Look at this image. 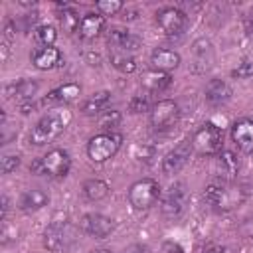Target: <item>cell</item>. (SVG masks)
Returning a JSON list of instances; mask_svg holds the SVG:
<instances>
[{
  "label": "cell",
  "instance_id": "1",
  "mask_svg": "<svg viewBox=\"0 0 253 253\" xmlns=\"http://www.w3.org/2000/svg\"><path fill=\"white\" fill-rule=\"evenodd\" d=\"M204 200L215 211H231L245 202V192L237 184L221 178L204 190Z\"/></svg>",
  "mask_w": 253,
  "mask_h": 253
},
{
  "label": "cell",
  "instance_id": "2",
  "mask_svg": "<svg viewBox=\"0 0 253 253\" xmlns=\"http://www.w3.org/2000/svg\"><path fill=\"white\" fill-rule=\"evenodd\" d=\"M71 115L67 111H51L47 115H43L34 126H32V132H30V142L36 144V146H42V144H47L51 140H55L63 128L67 126Z\"/></svg>",
  "mask_w": 253,
  "mask_h": 253
},
{
  "label": "cell",
  "instance_id": "3",
  "mask_svg": "<svg viewBox=\"0 0 253 253\" xmlns=\"http://www.w3.org/2000/svg\"><path fill=\"white\" fill-rule=\"evenodd\" d=\"M69 168H71V156L63 148L49 150L47 154H43L42 158H38L30 166L32 172H36V174H47V176H53V178L65 176L69 172Z\"/></svg>",
  "mask_w": 253,
  "mask_h": 253
},
{
  "label": "cell",
  "instance_id": "4",
  "mask_svg": "<svg viewBox=\"0 0 253 253\" xmlns=\"http://www.w3.org/2000/svg\"><path fill=\"white\" fill-rule=\"evenodd\" d=\"M221 142H223V132L213 123L202 125L192 136V148L200 156H211V154L219 152L221 150Z\"/></svg>",
  "mask_w": 253,
  "mask_h": 253
},
{
  "label": "cell",
  "instance_id": "5",
  "mask_svg": "<svg viewBox=\"0 0 253 253\" xmlns=\"http://www.w3.org/2000/svg\"><path fill=\"white\" fill-rule=\"evenodd\" d=\"M123 136L119 132H101L95 134L89 142H87V154L93 162H105L111 156L117 154V150L121 148Z\"/></svg>",
  "mask_w": 253,
  "mask_h": 253
},
{
  "label": "cell",
  "instance_id": "6",
  "mask_svg": "<svg viewBox=\"0 0 253 253\" xmlns=\"http://www.w3.org/2000/svg\"><path fill=\"white\" fill-rule=\"evenodd\" d=\"M160 198V186L152 178H142L128 188V202L134 210H148Z\"/></svg>",
  "mask_w": 253,
  "mask_h": 253
},
{
  "label": "cell",
  "instance_id": "7",
  "mask_svg": "<svg viewBox=\"0 0 253 253\" xmlns=\"http://www.w3.org/2000/svg\"><path fill=\"white\" fill-rule=\"evenodd\" d=\"M188 202H190V192H188V186L184 182H174L164 194H162V213L170 219L174 217H180L186 208H188Z\"/></svg>",
  "mask_w": 253,
  "mask_h": 253
},
{
  "label": "cell",
  "instance_id": "8",
  "mask_svg": "<svg viewBox=\"0 0 253 253\" xmlns=\"http://www.w3.org/2000/svg\"><path fill=\"white\" fill-rule=\"evenodd\" d=\"M75 239V227L69 221H51L43 231V247L47 251H63Z\"/></svg>",
  "mask_w": 253,
  "mask_h": 253
},
{
  "label": "cell",
  "instance_id": "9",
  "mask_svg": "<svg viewBox=\"0 0 253 253\" xmlns=\"http://www.w3.org/2000/svg\"><path fill=\"white\" fill-rule=\"evenodd\" d=\"M215 63V47L208 38L194 40L190 47V71L204 75L208 73Z\"/></svg>",
  "mask_w": 253,
  "mask_h": 253
},
{
  "label": "cell",
  "instance_id": "10",
  "mask_svg": "<svg viewBox=\"0 0 253 253\" xmlns=\"http://www.w3.org/2000/svg\"><path fill=\"white\" fill-rule=\"evenodd\" d=\"M180 119V107L172 99H162L150 109V125L154 130H166Z\"/></svg>",
  "mask_w": 253,
  "mask_h": 253
},
{
  "label": "cell",
  "instance_id": "11",
  "mask_svg": "<svg viewBox=\"0 0 253 253\" xmlns=\"http://www.w3.org/2000/svg\"><path fill=\"white\" fill-rule=\"evenodd\" d=\"M156 22L166 36H180L188 28V16L180 8H174V6L162 8L156 14Z\"/></svg>",
  "mask_w": 253,
  "mask_h": 253
},
{
  "label": "cell",
  "instance_id": "12",
  "mask_svg": "<svg viewBox=\"0 0 253 253\" xmlns=\"http://www.w3.org/2000/svg\"><path fill=\"white\" fill-rule=\"evenodd\" d=\"M79 227L95 239H105L115 231V221L103 213H85L79 221Z\"/></svg>",
  "mask_w": 253,
  "mask_h": 253
},
{
  "label": "cell",
  "instance_id": "13",
  "mask_svg": "<svg viewBox=\"0 0 253 253\" xmlns=\"http://www.w3.org/2000/svg\"><path fill=\"white\" fill-rule=\"evenodd\" d=\"M194 148H192V140H182L178 142L162 160V170L164 174H178L190 160Z\"/></svg>",
  "mask_w": 253,
  "mask_h": 253
},
{
  "label": "cell",
  "instance_id": "14",
  "mask_svg": "<svg viewBox=\"0 0 253 253\" xmlns=\"http://www.w3.org/2000/svg\"><path fill=\"white\" fill-rule=\"evenodd\" d=\"M107 43L117 53H130L140 47V40L123 28H111L107 34Z\"/></svg>",
  "mask_w": 253,
  "mask_h": 253
},
{
  "label": "cell",
  "instance_id": "15",
  "mask_svg": "<svg viewBox=\"0 0 253 253\" xmlns=\"http://www.w3.org/2000/svg\"><path fill=\"white\" fill-rule=\"evenodd\" d=\"M32 63L36 69H42V71H47V69H55L63 63V55L57 47L53 45H42V47H36L32 51Z\"/></svg>",
  "mask_w": 253,
  "mask_h": 253
},
{
  "label": "cell",
  "instance_id": "16",
  "mask_svg": "<svg viewBox=\"0 0 253 253\" xmlns=\"http://www.w3.org/2000/svg\"><path fill=\"white\" fill-rule=\"evenodd\" d=\"M231 138L243 154L253 152V119H239L231 126Z\"/></svg>",
  "mask_w": 253,
  "mask_h": 253
},
{
  "label": "cell",
  "instance_id": "17",
  "mask_svg": "<svg viewBox=\"0 0 253 253\" xmlns=\"http://www.w3.org/2000/svg\"><path fill=\"white\" fill-rule=\"evenodd\" d=\"M150 63L156 71H164L168 73L170 69H176L180 65V53L168 47H156L150 53Z\"/></svg>",
  "mask_w": 253,
  "mask_h": 253
},
{
  "label": "cell",
  "instance_id": "18",
  "mask_svg": "<svg viewBox=\"0 0 253 253\" xmlns=\"http://www.w3.org/2000/svg\"><path fill=\"white\" fill-rule=\"evenodd\" d=\"M38 89H40V85H38V81H34V79H20V81H16V83H10V85H6V89H4V93H6V97H10V99H16V101H32L34 99V95L38 93Z\"/></svg>",
  "mask_w": 253,
  "mask_h": 253
},
{
  "label": "cell",
  "instance_id": "19",
  "mask_svg": "<svg viewBox=\"0 0 253 253\" xmlns=\"http://www.w3.org/2000/svg\"><path fill=\"white\" fill-rule=\"evenodd\" d=\"M49 202V196L40 190V188H30V190H24L18 198V208L22 211H38L42 210L43 206H47Z\"/></svg>",
  "mask_w": 253,
  "mask_h": 253
},
{
  "label": "cell",
  "instance_id": "20",
  "mask_svg": "<svg viewBox=\"0 0 253 253\" xmlns=\"http://www.w3.org/2000/svg\"><path fill=\"white\" fill-rule=\"evenodd\" d=\"M204 95L210 105H223L231 99V87L223 79H210L206 83Z\"/></svg>",
  "mask_w": 253,
  "mask_h": 253
},
{
  "label": "cell",
  "instance_id": "21",
  "mask_svg": "<svg viewBox=\"0 0 253 253\" xmlns=\"http://www.w3.org/2000/svg\"><path fill=\"white\" fill-rule=\"evenodd\" d=\"M81 93V87L77 83H65L53 91L47 93V97H43L42 105H59V103H69V101H75Z\"/></svg>",
  "mask_w": 253,
  "mask_h": 253
},
{
  "label": "cell",
  "instance_id": "22",
  "mask_svg": "<svg viewBox=\"0 0 253 253\" xmlns=\"http://www.w3.org/2000/svg\"><path fill=\"white\" fill-rule=\"evenodd\" d=\"M103 28H105V16H101L99 12H89L81 18L77 32L83 40H93L103 32Z\"/></svg>",
  "mask_w": 253,
  "mask_h": 253
},
{
  "label": "cell",
  "instance_id": "23",
  "mask_svg": "<svg viewBox=\"0 0 253 253\" xmlns=\"http://www.w3.org/2000/svg\"><path fill=\"white\" fill-rule=\"evenodd\" d=\"M140 83H142V87L148 89L150 93H160V91H164V89L170 87L172 77H170L168 73H164V71L152 69V71H146V73L142 75Z\"/></svg>",
  "mask_w": 253,
  "mask_h": 253
},
{
  "label": "cell",
  "instance_id": "24",
  "mask_svg": "<svg viewBox=\"0 0 253 253\" xmlns=\"http://www.w3.org/2000/svg\"><path fill=\"white\" fill-rule=\"evenodd\" d=\"M217 170L219 176H223V180H229L237 174L239 170V158L233 150H221L217 156Z\"/></svg>",
  "mask_w": 253,
  "mask_h": 253
},
{
  "label": "cell",
  "instance_id": "25",
  "mask_svg": "<svg viewBox=\"0 0 253 253\" xmlns=\"http://www.w3.org/2000/svg\"><path fill=\"white\" fill-rule=\"evenodd\" d=\"M109 99H111V93H109V91H97V93H93L89 99L83 101L81 111H83L85 115L103 113V111H105V105L109 103Z\"/></svg>",
  "mask_w": 253,
  "mask_h": 253
},
{
  "label": "cell",
  "instance_id": "26",
  "mask_svg": "<svg viewBox=\"0 0 253 253\" xmlns=\"http://www.w3.org/2000/svg\"><path fill=\"white\" fill-rule=\"evenodd\" d=\"M83 196L87 200H91V202H99V200H103V198L109 196V186H107V182L97 180V178L87 180L83 184Z\"/></svg>",
  "mask_w": 253,
  "mask_h": 253
},
{
  "label": "cell",
  "instance_id": "27",
  "mask_svg": "<svg viewBox=\"0 0 253 253\" xmlns=\"http://www.w3.org/2000/svg\"><path fill=\"white\" fill-rule=\"evenodd\" d=\"M111 65L115 69H119L121 73H132L136 69V61L130 53H117L113 51L111 53Z\"/></svg>",
  "mask_w": 253,
  "mask_h": 253
},
{
  "label": "cell",
  "instance_id": "28",
  "mask_svg": "<svg viewBox=\"0 0 253 253\" xmlns=\"http://www.w3.org/2000/svg\"><path fill=\"white\" fill-rule=\"evenodd\" d=\"M59 22H61V26L67 32H77L79 30V24H81V18H79V14L73 8L63 6V10L59 12Z\"/></svg>",
  "mask_w": 253,
  "mask_h": 253
},
{
  "label": "cell",
  "instance_id": "29",
  "mask_svg": "<svg viewBox=\"0 0 253 253\" xmlns=\"http://www.w3.org/2000/svg\"><path fill=\"white\" fill-rule=\"evenodd\" d=\"M36 40L42 45H53V42L57 40V32H55L53 26H45V24L38 26L36 28Z\"/></svg>",
  "mask_w": 253,
  "mask_h": 253
},
{
  "label": "cell",
  "instance_id": "30",
  "mask_svg": "<svg viewBox=\"0 0 253 253\" xmlns=\"http://www.w3.org/2000/svg\"><path fill=\"white\" fill-rule=\"evenodd\" d=\"M121 121H123V115H121V111H117V109L103 111V113L99 115V119H97V123H99L101 128H113V126H117Z\"/></svg>",
  "mask_w": 253,
  "mask_h": 253
},
{
  "label": "cell",
  "instance_id": "31",
  "mask_svg": "<svg viewBox=\"0 0 253 253\" xmlns=\"http://www.w3.org/2000/svg\"><path fill=\"white\" fill-rule=\"evenodd\" d=\"M95 8L101 16H115L123 8V2L121 0H99L95 4Z\"/></svg>",
  "mask_w": 253,
  "mask_h": 253
},
{
  "label": "cell",
  "instance_id": "32",
  "mask_svg": "<svg viewBox=\"0 0 253 253\" xmlns=\"http://www.w3.org/2000/svg\"><path fill=\"white\" fill-rule=\"evenodd\" d=\"M231 77H237V79H249V77H253V61L251 59L239 61L237 67L231 69Z\"/></svg>",
  "mask_w": 253,
  "mask_h": 253
},
{
  "label": "cell",
  "instance_id": "33",
  "mask_svg": "<svg viewBox=\"0 0 253 253\" xmlns=\"http://www.w3.org/2000/svg\"><path fill=\"white\" fill-rule=\"evenodd\" d=\"M20 166V156L18 154H4L0 160V170L2 174H10Z\"/></svg>",
  "mask_w": 253,
  "mask_h": 253
},
{
  "label": "cell",
  "instance_id": "34",
  "mask_svg": "<svg viewBox=\"0 0 253 253\" xmlns=\"http://www.w3.org/2000/svg\"><path fill=\"white\" fill-rule=\"evenodd\" d=\"M148 109H150V105H148V97L146 95H134L130 99V103H128V111L130 113H144Z\"/></svg>",
  "mask_w": 253,
  "mask_h": 253
},
{
  "label": "cell",
  "instance_id": "35",
  "mask_svg": "<svg viewBox=\"0 0 253 253\" xmlns=\"http://www.w3.org/2000/svg\"><path fill=\"white\" fill-rule=\"evenodd\" d=\"M121 253H150V249L146 245H142V243H132V245L125 247Z\"/></svg>",
  "mask_w": 253,
  "mask_h": 253
},
{
  "label": "cell",
  "instance_id": "36",
  "mask_svg": "<svg viewBox=\"0 0 253 253\" xmlns=\"http://www.w3.org/2000/svg\"><path fill=\"white\" fill-rule=\"evenodd\" d=\"M162 253H184V249L178 243H174V241H166L162 245Z\"/></svg>",
  "mask_w": 253,
  "mask_h": 253
},
{
  "label": "cell",
  "instance_id": "37",
  "mask_svg": "<svg viewBox=\"0 0 253 253\" xmlns=\"http://www.w3.org/2000/svg\"><path fill=\"white\" fill-rule=\"evenodd\" d=\"M243 24H245V32L251 36V34H253V14H251V16H247Z\"/></svg>",
  "mask_w": 253,
  "mask_h": 253
},
{
  "label": "cell",
  "instance_id": "38",
  "mask_svg": "<svg viewBox=\"0 0 253 253\" xmlns=\"http://www.w3.org/2000/svg\"><path fill=\"white\" fill-rule=\"evenodd\" d=\"M208 253H231V251L225 249V247H215V249H211V251H208Z\"/></svg>",
  "mask_w": 253,
  "mask_h": 253
},
{
  "label": "cell",
  "instance_id": "39",
  "mask_svg": "<svg viewBox=\"0 0 253 253\" xmlns=\"http://www.w3.org/2000/svg\"><path fill=\"white\" fill-rule=\"evenodd\" d=\"M89 253H113L111 249H105V247H99V249H93V251H89Z\"/></svg>",
  "mask_w": 253,
  "mask_h": 253
}]
</instances>
